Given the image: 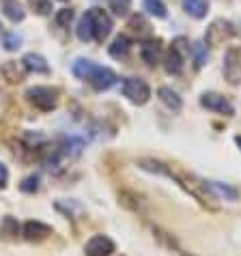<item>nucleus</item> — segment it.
<instances>
[{"label":"nucleus","mask_w":241,"mask_h":256,"mask_svg":"<svg viewBox=\"0 0 241 256\" xmlns=\"http://www.w3.org/2000/svg\"><path fill=\"white\" fill-rule=\"evenodd\" d=\"M26 97L34 108L44 110V112H50L58 106V88H52V86H32L26 90Z\"/></svg>","instance_id":"f257e3e1"},{"label":"nucleus","mask_w":241,"mask_h":256,"mask_svg":"<svg viewBox=\"0 0 241 256\" xmlns=\"http://www.w3.org/2000/svg\"><path fill=\"white\" fill-rule=\"evenodd\" d=\"M123 95L136 106H144L151 97V88L140 78H125L123 80Z\"/></svg>","instance_id":"f03ea898"},{"label":"nucleus","mask_w":241,"mask_h":256,"mask_svg":"<svg viewBox=\"0 0 241 256\" xmlns=\"http://www.w3.org/2000/svg\"><path fill=\"white\" fill-rule=\"evenodd\" d=\"M84 80H88L90 84H93L95 90H108L110 86H114L116 74L112 69H108V67H99V65H95V62H93Z\"/></svg>","instance_id":"7ed1b4c3"},{"label":"nucleus","mask_w":241,"mask_h":256,"mask_svg":"<svg viewBox=\"0 0 241 256\" xmlns=\"http://www.w3.org/2000/svg\"><path fill=\"white\" fill-rule=\"evenodd\" d=\"M224 78L230 84H241V48L232 46L224 54Z\"/></svg>","instance_id":"20e7f679"},{"label":"nucleus","mask_w":241,"mask_h":256,"mask_svg":"<svg viewBox=\"0 0 241 256\" xmlns=\"http://www.w3.org/2000/svg\"><path fill=\"white\" fill-rule=\"evenodd\" d=\"M186 44H188V41L183 37H179L172 44V48H170V52L166 56V71H168V74L179 76L183 71V60H186V52H188Z\"/></svg>","instance_id":"39448f33"},{"label":"nucleus","mask_w":241,"mask_h":256,"mask_svg":"<svg viewBox=\"0 0 241 256\" xmlns=\"http://www.w3.org/2000/svg\"><path fill=\"white\" fill-rule=\"evenodd\" d=\"M88 18H90V24H93V34H95V41H104L108 34L112 32V20L106 11L102 9H88Z\"/></svg>","instance_id":"423d86ee"},{"label":"nucleus","mask_w":241,"mask_h":256,"mask_svg":"<svg viewBox=\"0 0 241 256\" xmlns=\"http://www.w3.org/2000/svg\"><path fill=\"white\" fill-rule=\"evenodd\" d=\"M232 32L235 30H232L230 22H226V20H216V22H211V26L207 28L204 41H207V46H222Z\"/></svg>","instance_id":"0eeeda50"},{"label":"nucleus","mask_w":241,"mask_h":256,"mask_svg":"<svg viewBox=\"0 0 241 256\" xmlns=\"http://www.w3.org/2000/svg\"><path fill=\"white\" fill-rule=\"evenodd\" d=\"M200 106H202V108H207V110L220 112V114H226V116L235 114V108H232V104L224 95H220V93H204L200 97Z\"/></svg>","instance_id":"6e6552de"},{"label":"nucleus","mask_w":241,"mask_h":256,"mask_svg":"<svg viewBox=\"0 0 241 256\" xmlns=\"http://www.w3.org/2000/svg\"><path fill=\"white\" fill-rule=\"evenodd\" d=\"M84 252H86V256H110L114 252V241L106 234H95L86 241Z\"/></svg>","instance_id":"1a4fd4ad"},{"label":"nucleus","mask_w":241,"mask_h":256,"mask_svg":"<svg viewBox=\"0 0 241 256\" xmlns=\"http://www.w3.org/2000/svg\"><path fill=\"white\" fill-rule=\"evenodd\" d=\"M22 234H24L26 241H44V239H48L50 234H52V228H50L48 224L37 222V220H34V222H26L24 224Z\"/></svg>","instance_id":"9d476101"},{"label":"nucleus","mask_w":241,"mask_h":256,"mask_svg":"<svg viewBox=\"0 0 241 256\" xmlns=\"http://www.w3.org/2000/svg\"><path fill=\"white\" fill-rule=\"evenodd\" d=\"M140 54H142V60L146 62V65H158V62L162 60V44L160 41H144L142 48H140Z\"/></svg>","instance_id":"9b49d317"},{"label":"nucleus","mask_w":241,"mask_h":256,"mask_svg":"<svg viewBox=\"0 0 241 256\" xmlns=\"http://www.w3.org/2000/svg\"><path fill=\"white\" fill-rule=\"evenodd\" d=\"M22 65H24L26 71H34V74H48V71H50L46 58H44L41 54H34V52H30V54L24 56V58H22Z\"/></svg>","instance_id":"f8f14e48"},{"label":"nucleus","mask_w":241,"mask_h":256,"mask_svg":"<svg viewBox=\"0 0 241 256\" xmlns=\"http://www.w3.org/2000/svg\"><path fill=\"white\" fill-rule=\"evenodd\" d=\"M183 9H186L188 16L202 20L209 11V0H183Z\"/></svg>","instance_id":"ddd939ff"},{"label":"nucleus","mask_w":241,"mask_h":256,"mask_svg":"<svg viewBox=\"0 0 241 256\" xmlns=\"http://www.w3.org/2000/svg\"><path fill=\"white\" fill-rule=\"evenodd\" d=\"M0 6H2L4 16L11 20V22H22L26 18V13L22 9V4L18 2V0H0Z\"/></svg>","instance_id":"4468645a"},{"label":"nucleus","mask_w":241,"mask_h":256,"mask_svg":"<svg viewBox=\"0 0 241 256\" xmlns=\"http://www.w3.org/2000/svg\"><path fill=\"white\" fill-rule=\"evenodd\" d=\"M130 50H132V41H130V37H125V34H118V37L112 41V46H110L108 52H110L112 58H125Z\"/></svg>","instance_id":"2eb2a0df"},{"label":"nucleus","mask_w":241,"mask_h":256,"mask_svg":"<svg viewBox=\"0 0 241 256\" xmlns=\"http://www.w3.org/2000/svg\"><path fill=\"white\" fill-rule=\"evenodd\" d=\"M76 34H78V39H80V41H84V44H88V41L95 39V34H93V24H90L88 13H84V16L80 18V22H78V28H76Z\"/></svg>","instance_id":"dca6fc26"},{"label":"nucleus","mask_w":241,"mask_h":256,"mask_svg":"<svg viewBox=\"0 0 241 256\" xmlns=\"http://www.w3.org/2000/svg\"><path fill=\"white\" fill-rule=\"evenodd\" d=\"M158 95H160V99H162V104L168 106L170 110H174V112H179V110H181V97L176 95L172 88L162 86V88L158 90Z\"/></svg>","instance_id":"f3484780"},{"label":"nucleus","mask_w":241,"mask_h":256,"mask_svg":"<svg viewBox=\"0 0 241 256\" xmlns=\"http://www.w3.org/2000/svg\"><path fill=\"white\" fill-rule=\"evenodd\" d=\"M18 232H20V226L11 216H6L2 222H0V237L2 239H16Z\"/></svg>","instance_id":"a211bd4d"},{"label":"nucleus","mask_w":241,"mask_h":256,"mask_svg":"<svg viewBox=\"0 0 241 256\" xmlns=\"http://www.w3.org/2000/svg\"><path fill=\"white\" fill-rule=\"evenodd\" d=\"M2 76H4L9 82H22V78H24V65L20 67L18 62L9 60V62H6V65L2 67Z\"/></svg>","instance_id":"6ab92c4d"},{"label":"nucleus","mask_w":241,"mask_h":256,"mask_svg":"<svg viewBox=\"0 0 241 256\" xmlns=\"http://www.w3.org/2000/svg\"><path fill=\"white\" fill-rule=\"evenodd\" d=\"M144 11L148 13V16L153 18H166V4L162 2V0H144Z\"/></svg>","instance_id":"aec40b11"},{"label":"nucleus","mask_w":241,"mask_h":256,"mask_svg":"<svg viewBox=\"0 0 241 256\" xmlns=\"http://www.w3.org/2000/svg\"><path fill=\"white\" fill-rule=\"evenodd\" d=\"M192 52H194V65H196V69H200L204 62H207V58H209L207 46H204L202 41H198V44L192 46Z\"/></svg>","instance_id":"412c9836"},{"label":"nucleus","mask_w":241,"mask_h":256,"mask_svg":"<svg viewBox=\"0 0 241 256\" xmlns=\"http://www.w3.org/2000/svg\"><path fill=\"white\" fill-rule=\"evenodd\" d=\"M28 4H30V9L34 13H39V16L52 13V0H28Z\"/></svg>","instance_id":"4be33fe9"},{"label":"nucleus","mask_w":241,"mask_h":256,"mask_svg":"<svg viewBox=\"0 0 241 256\" xmlns=\"http://www.w3.org/2000/svg\"><path fill=\"white\" fill-rule=\"evenodd\" d=\"M108 4H110V9L116 13L118 18H123L130 13V6H132V0H108Z\"/></svg>","instance_id":"5701e85b"},{"label":"nucleus","mask_w":241,"mask_h":256,"mask_svg":"<svg viewBox=\"0 0 241 256\" xmlns=\"http://www.w3.org/2000/svg\"><path fill=\"white\" fill-rule=\"evenodd\" d=\"M211 190L218 192L220 196L228 198V200H237V196H239L235 188H228V186H224V183H211Z\"/></svg>","instance_id":"b1692460"},{"label":"nucleus","mask_w":241,"mask_h":256,"mask_svg":"<svg viewBox=\"0 0 241 256\" xmlns=\"http://www.w3.org/2000/svg\"><path fill=\"white\" fill-rule=\"evenodd\" d=\"M20 190L26 192V194H32V192H37V190H39V176H37V174L26 176V179L20 183Z\"/></svg>","instance_id":"393cba45"},{"label":"nucleus","mask_w":241,"mask_h":256,"mask_svg":"<svg viewBox=\"0 0 241 256\" xmlns=\"http://www.w3.org/2000/svg\"><path fill=\"white\" fill-rule=\"evenodd\" d=\"M90 65H93V60H86V58H78L76 62H74V74L78 76V78H86V74H88V69H90Z\"/></svg>","instance_id":"a878e982"},{"label":"nucleus","mask_w":241,"mask_h":256,"mask_svg":"<svg viewBox=\"0 0 241 256\" xmlns=\"http://www.w3.org/2000/svg\"><path fill=\"white\" fill-rule=\"evenodd\" d=\"M20 46H22V37H20L18 32H9L4 37V48L9 50V52H13V50H18Z\"/></svg>","instance_id":"bb28decb"},{"label":"nucleus","mask_w":241,"mask_h":256,"mask_svg":"<svg viewBox=\"0 0 241 256\" xmlns=\"http://www.w3.org/2000/svg\"><path fill=\"white\" fill-rule=\"evenodd\" d=\"M72 20H74V11L72 9H62L56 13V24L58 26H69L72 24Z\"/></svg>","instance_id":"cd10ccee"},{"label":"nucleus","mask_w":241,"mask_h":256,"mask_svg":"<svg viewBox=\"0 0 241 256\" xmlns=\"http://www.w3.org/2000/svg\"><path fill=\"white\" fill-rule=\"evenodd\" d=\"M6 181H9V170H6L4 164H0V188H4Z\"/></svg>","instance_id":"c85d7f7f"},{"label":"nucleus","mask_w":241,"mask_h":256,"mask_svg":"<svg viewBox=\"0 0 241 256\" xmlns=\"http://www.w3.org/2000/svg\"><path fill=\"white\" fill-rule=\"evenodd\" d=\"M235 142H237V146L241 148V136H235Z\"/></svg>","instance_id":"c756f323"},{"label":"nucleus","mask_w":241,"mask_h":256,"mask_svg":"<svg viewBox=\"0 0 241 256\" xmlns=\"http://www.w3.org/2000/svg\"><path fill=\"white\" fill-rule=\"evenodd\" d=\"M0 34H2V26H0Z\"/></svg>","instance_id":"7c9ffc66"}]
</instances>
